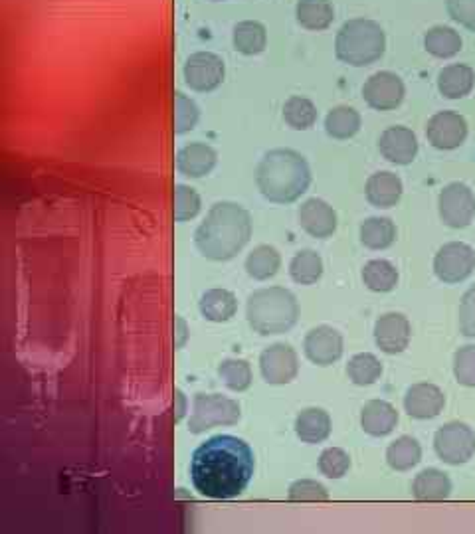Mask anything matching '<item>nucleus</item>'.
Masks as SVG:
<instances>
[{"instance_id":"obj_1","label":"nucleus","mask_w":475,"mask_h":534,"mask_svg":"<svg viewBox=\"0 0 475 534\" xmlns=\"http://www.w3.org/2000/svg\"><path fill=\"white\" fill-rule=\"evenodd\" d=\"M254 469V451L244 440L236 436H214L194 449L190 481L202 497L228 501L246 491Z\"/></svg>"},{"instance_id":"obj_2","label":"nucleus","mask_w":475,"mask_h":534,"mask_svg":"<svg viewBox=\"0 0 475 534\" xmlns=\"http://www.w3.org/2000/svg\"><path fill=\"white\" fill-rule=\"evenodd\" d=\"M252 238V216L236 202H216L194 232L196 250L212 262L234 260Z\"/></svg>"},{"instance_id":"obj_3","label":"nucleus","mask_w":475,"mask_h":534,"mask_svg":"<svg viewBox=\"0 0 475 534\" xmlns=\"http://www.w3.org/2000/svg\"><path fill=\"white\" fill-rule=\"evenodd\" d=\"M256 184L266 200L274 204H291L307 192L311 169L301 153L293 149H274L260 161Z\"/></svg>"},{"instance_id":"obj_4","label":"nucleus","mask_w":475,"mask_h":534,"mask_svg":"<svg viewBox=\"0 0 475 534\" xmlns=\"http://www.w3.org/2000/svg\"><path fill=\"white\" fill-rule=\"evenodd\" d=\"M246 317L254 333L262 337L282 335L297 323L299 305L289 289L266 287L248 297Z\"/></svg>"},{"instance_id":"obj_5","label":"nucleus","mask_w":475,"mask_h":534,"mask_svg":"<svg viewBox=\"0 0 475 534\" xmlns=\"http://www.w3.org/2000/svg\"><path fill=\"white\" fill-rule=\"evenodd\" d=\"M386 36L379 22L369 18L347 20L335 38L337 58L355 68H365L375 64L384 56Z\"/></svg>"},{"instance_id":"obj_6","label":"nucleus","mask_w":475,"mask_h":534,"mask_svg":"<svg viewBox=\"0 0 475 534\" xmlns=\"http://www.w3.org/2000/svg\"><path fill=\"white\" fill-rule=\"evenodd\" d=\"M242 418L240 404L222 394H196L189 420L190 434H204L216 426H236Z\"/></svg>"},{"instance_id":"obj_7","label":"nucleus","mask_w":475,"mask_h":534,"mask_svg":"<svg viewBox=\"0 0 475 534\" xmlns=\"http://www.w3.org/2000/svg\"><path fill=\"white\" fill-rule=\"evenodd\" d=\"M434 449L448 465L468 463L475 455V432L464 422H450L436 432Z\"/></svg>"},{"instance_id":"obj_8","label":"nucleus","mask_w":475,"mask_h":534,"mask_svg":"<svg viewBox=\"0 0 475 534\" xmlns=\"http://www.w3.org/2000/svg\"><path fill=\"white\" fill-rule=\"evenodd\" d=\"M440 218L450 228H468L475 218V194L464 182L448 184L438 198Z\"/></svg>"},{"instance_id":"obj_9","label":"nucleus","mask_w":475,"mask_h":534,"mask_svg":"<svg viewBox=\"0 0 475 534\" xmlns=\"http://www.w3.org/2000/svg\"><path fill=\"white\" fill-rule=\"evenodd\" d=\"M475 269V252L464 242L444 244L434 258V273L444 283H462Z\"/></svg>"},{"instance_id":"obj_10","label":"nucleus","mask_w":475,"mask_h":534,"mask_svg":"<svg viewBox=\"0 0 475 534\" xmlns=\"http://www.w3.org/2000/svg\"><path fill=\"white\" fill-rule=\"evenodd\" d=\"M185 82L192 91L208 93L220 88L226 76L224 60L214 52H196L190 54L185 62Z\"/></svg>"},{"instance_id":"obj_11","label":"nucleus","mask_w":475,"mask_h":534,"mask_svg":"<svg viewBox=\"0 0 475 534\" xmlns=\"http://www.w3.org/2000/svg\"><path fill=\"white\" fill-rule=\"evenodd\" d=\"M426 137L432 147L440 151H452L466 143L468 123L456 111H440L430 117L426 125Z\"/></svg>"},{"instance_id":"obj_12","label":"nucleus","mask_w":475,"mask_h":534,"mask_svg":"<svg viewBox=\"0 0 475 534\" xmlns=\"http://www.w3.org/2000/svg\"><path fill=\"white\" fill-rule=\"evenodd\" d=\"M343 349V335L329 325L311 329L303 339V353L317 366L335 364L343 356Z\"/></svg>"},{"instance_id":"obj_13","label":"nucleus","mask_w":475,"mask_h":534,"mask_svg":"<svg viewBox=\"0 0 475 534\" xmlns=\"http://www.w3.org/2000/svg\"><path fill=\"white\" fill-rule=\"evenodd\" d=\"M260 372L268 384H289L299 372V356L289 345L276 343L260 355Z\"/></svg>"},{"instance_id":"obj_14","label":"nucleus","mask_w":475,"mask_h":534,"mask_svg":"<svg viewBox=\"0 0 475 534\" xmlns=\"http://www.w3.org/2000/svg\"><path fill=\"white\" fill-rule=\"evenodd\" d=\"M404 95H406L404 82L392 72L373 74L363 88V97L367 105L377 111L396 109L404 101Z\"/></svg>"},{"instance_id":"obj_15","label":"nucleus","mask_w":475,"mask_h":534,"mask_svg":"<svg viewBox=\"0 0 475 534\" xmlns=\"http://www.w3.org/2000/svg\"><path fill=\"white\" fill-rule=\"evenodd\" d=\"M444 406H446V396L436 384L420 382L406 390L404 410L414 420H432L442 414Z\"/></svg>"},{"instance_id":"obj_16","label":"nucleus","mask_w":475,"mask_h":534,"mask_svg":"<svg viewBox=\"0 0 475 534\" xmlns=\"http://www.w3.org/2000/svg\"><path fill=\"white\" fill-rule=\"evenodd\" d=\"M412 339V325L402 313H386L375 325V341L386 355H400L408 349Z\"/></svg>"},{"instance_id":"obj_17","label":"nucleus","mask_w":475,"mask_h":534,"mask_svg":"<svg viewBox=\"0 0 475 534\" xmlns=\"http://www.w3.org/2000/svg\"><path fill=\"white\" fill-rule=\"evenodd\" d=\"M380 155L392 165H410L418 155V139L412 129L394 125L382 131L379 139Z\"/></svg>"},{"instance_id":"obj_18","label":"nucleus","mask_w":475,"mask_h":534,"mask_svg":"<svg viewBox=\"0 0 475 534\" xmlns=\"http://www.w3.org/2000/svg\"><path fill=\"white\" fill-rule=\"evenodd\" d=\"M299 226L317 240L331 238L337 230V212L321 198H309L299 208Z\"/></svg>"},{"instance_id":"obj_19","label":"nucleus","mask_w":475,"mask_h":534,"mask_svg":"<svg viewBox=\"0 0 475 534\" xmlns=\"http://www.w3.org/2000/svg\"><path fill=\"white\" fill-rule=\"evenodd\" d=\"M218 155L216 151L206 143H190L183 149H179L175 165L177 171L187 178H202L212 173L216 167Z\"/></svg>"},{"instance_id":"obj_20","label":"nucleus","mask_w":475,"mask_h":534,"mask_svg":"<svg viewBox=\"0 0 475 534\" xmlns=\"http://www.w3.org/2000/svg\"><path fill=\"white\" fill-rule=\"evenodd\" d=\"M398 424L396 408L386 400H371L363 406L361 426L373 438H384L394 432Z\"/></svg>"},{"instance_id":"obj_21","label":"nucleus","mask_w":475,"mask_h":534,"mask_svg":"<svg viewBox=\"0 0 475 534\" xmlns=\"http://www.w3.org/2000/svg\"><path fill=\"white\" fill-rule=\"evenodd\" d=\"M202 317L210 323H226L238 313V299L228 289H208L198 303Z\"/></svg>"},{"instance_id":"obj_22","label":"nucleus","mask_w":475,"mask_h":534,"mask_svg":"<svg viewBox=\"0 0 475 534\" xmlns=\"http://www.w3.org/2000/svg\"><path fill=\"white\" fill-rule=\"evenodd\" d=\"M295 434L303 444H321L331 436V416L323 408H307L295 418Z\"/></svg>"},{"instance_id":"obj_23","label":"nucleus","mask_w":475,"mask_h":534,"mask_svg":"<svg viewBox=\"0 0 475 534\" xmlns=\"http://www.w3.org/2000/svg\"><path fill=\"white\" fill-rule=\"evenodd\" d=\"M452 493L450 477L434 467L420 471L412 481V495L418 501H444Z\"/></svg>"},{"instance_id":"obj_24","label":"nucleus","mask_w":475,"mask_h":534,"mask_svg":"<svg viewBox=\"0 0 475 534\" xmlns=\"http://www.w3.org/2000/svg\"><path fill=\"white\" fill-rule=\"evenodd\" d=\"M365 194L375 208H392L402 198V180L388 171L375 173L367 180Z\"/></svg>"},{"instance_id":"obj_25","label":"nucleus","mask_w":475,"mask_h":534,"mask_svg":"<svg viewBox=\"0 0 475 534\" xmlns=\"http://www.w3.org/2000/svg\"><path fill=\"white\" fill-rule=\"evenodd\" d=\"M232 44L244 56H258L268 46V30L258 20H242L234 26Z\"/></svg>"},{"instance_id":"obj_26","label":"nucleus","mask_w":475,"mask_h":534,"mask_svg":"<svg viewBox=\"0 0 475 534\" xmlns=\"http://www.w3.org/2000/svg\"><path fill=\"white\" fill-rule=\"evenodd\" d=\"M295 18L301 28L321 32L333 24L335 8L331 0H299L295 6Z\"/></svg>"},{"instance_id":"obj_27","label":"nucleus","mask_w":475,"mask_h":534,"mask_svg":"<svg viewBox=\"0 0 475 534\" xmlns=\"http://www.w3.org/2000/svg\"><path fill=\"white\" fill-rule=\"evenodd\" d=\"M474 70L466 64L446 66L438 76V89L448 99H462L474 89Z\"/></svg>"},{"instance_id":"obj_28","label":"nucleus","mask_w":475,"mask_h":534,"mask_svg":"<svg viewBox=\"0 0 475 534\" xmlns=\"http://www.w3.org/2000/svg\"><path fill=\"white\" fill-rule=\"evenodd\" d=\"M359 129H361V115L357 109L349 105H337L325 117V131L329 137L337 141L355 137Z\"/></svg>"},{"instance_id":"obj_29","label":"nucleus","mask_w":475,"mask_h":534,"mask_svg":"<svg viewBox=\"0 0 475 534\" xmlns=\"http://www.w3.org/2000/svg\"><path fill=\"white\" fill-rule=\"evenodd\" d=\"M424 48L434 58H454L462 50V36L450 26H434L424 36Z\"/></svg>"},{"instance_id":"obj_30","label":"nucleus","mask_w":475,"mask_h":534,"mask_svg":"<svg viewBox=\"0 0 475 534\" xmlns=\"http://www.w3.org/2000/svg\"><path fill=\"white\" fill-rule=\"evenodd\" d=\"M282 267V256L274 246L262 244L258 248H254L248 258H246V271L250 277L258 279V281H266L278 275Z\"/></svg>"},{"instance_id":"obj_31","label":"nucleus","mask_w":475,"mask_h":534,"mask_svg":"<svg viewBox=\"0 0 475 534\" xmlns=\"http://www.w3.org/2000/svg\"><path fill=\"white\" fill-rule=\"evenodd\" d=\"M396 240V226L390 218H369L361 224V242L369 250H386Z\"/></svg>"},{"instance_id":"obj_32","label":"nucleus","mask_w":475,"mask_h":534,"mask_svg":"<svg viewBox=\"0 0 475 534\" xmlns=\"http://www.w3.org/2000/svg\"><path fill=\"white\" fill-rule=\"evenodd\" d=\"M420 459H422V447L410 436L394 440L386 449V461L394 471H410L420 463Z\"/></svg>"},{"instance_id":"obj_33","label":"nucleus","mask_w":475,"mask_h":534,"mask_svg":"<svg viewBox=\"0 0 475 534\" xmlns=\"http://www.w3.org/2000/svg\"><path fill=\"white\" fill-rule=\"evenodd\" d=\"M284 121L295 131H307L317 123V107L303 95H291L285 101Z\"/></svg>"},{"instance_id":"obj_34","label":"nucleus","mask_w":475,"mask_h":534,"mask_svg":"<svg viewBox=\"0 0 475 534\" xmlns=\"http://www.w3.org/2000/svg\"><path fill=\"white\" fill-rule=\"evenodd\" d=\"M289 275L299 285H313L323 275V260L313 250H301L289 264Z\"/></svg>"},{"instance_id":"obj_35","label":"nucleus","mask_w":475,"mask_h":534,"mask_svg":"<svg viewBox=\"0 0 475 534\" xmlns=\"http://www.w3.org/2000/svg\"><path fill=\"white\" fill-rule=\"evenodd\" d=\"M218 376L232 392H246L252 386V366L244 358H226L218 366Z\"/></svg>"},{"instance_id":"obj_36","label":"nucleus","mask_w":475,"mask_h":534,"mask_svg":"<svg viewBox=\"0 0 475 534\" xmlns=\"http://www.w3.org/2000/svg\"><path fill=\"white\" fill-rule=\"evenodd\" d=\"M363 281L375 293H388L398 285V269L386 260H371L363 267Z\"/></svg>"},{"instance_id":"obj_37","label":"nucleus","mask_w":475,"mask_h":534,"mask_svg":"<svg viewBox=\"0 0 475 534\" xmlns=\"http://www.w3.org/2000/svg\"><path fill=\"white\" fill-rule=\"evenodd\" d=\"M347 374L357 386H371L382 376V362L373 353H359L347 364Z\"/></svg>"},{"instance_id":"obj_38","label":"nucleus","mask_w":475,"mask_h":534,"mask_svg":"<svg viewBox=\"0 0 475 534\" xmlns=\"http://www.w3.org/2000/svg\"><path fill=\"white\" fill-rule=\"evenodd\" d=\"M202 200L200 194L187 184H175V206H173V216L175 222H189L200 214Z\"/></svg>"},{"instance_id":"obj_39","label":"nucleus","mask_w":475,"mask_h":534,"mask_svg":"<svg viewBox=\"0 0 475 534\" xmlns=\"http://www.w3.org/2000/svg\"><path fill=\"white\" fill-rule=\"evenodd\" d=\"M317 465H319L321 475H325L329 479H341L351 469V457L341 447H327L319 455V463Z\"/></svg>"},{"instance_id":"obj_40","label":"nucleus","mask_w":475,"mask_h":534,"mask_svg":"<svg viewBox=\"0 0 475 534\" xmlns=\"http://www.w3.org/2000/svg\"><path fill=\"white\" fill-rule=\"evenodd\" d=\"M200 119L198 105L185 93H175V135H185L196 127Z\"/></svg>"},{"instance_id":"obj_41","label":"nucleus","mask_w":475,"mask_h":534,"mask_svg":"<svg viewBox=\"0 0 475 534\" xmlns=\"http://www.w3.org/2000/svg\"><path fill=\"white\" fill-rule=\"evenodd\" d=\"M454 374L462 386L475 388V345H466L456 353Z\"/></svg>"},{"instance_id":"obj_42","label":"nucleus","mask_w":475,"mask_h":534,"mask_svg":"<svg viewBox=\"0 0 475 534\" xmlns=\"http://www.w3.org/2000/svg\"><path fill=\"white\" fill-rule=\"evenodd\" d=\"M289 501H327V489L313 479H299L289 485Z\"/></svg>"},{"instance_id":"obj_43","label":"nucleus","mask_w":475,"mask_h":534,"mask_svg":"<svg viewBox=\"0 0 475 534\" xmlns=\"http://www.w3.org/2000/svg\"><path fill=\"white\" fill-rule=\"evenodd\" d=\"M446 8L454 22L475 32V0H446Z\"/></svg>"},{"instance_id":"obj_44","label":"nucleus","mask_w":475,"mask_h":534,"mask_svg":"<svg viewBox=\"0 0 475 534\" xmlns=\"http://www.w3.org/2000/svg\"><path fill=\"white\" fill-rule=\"evenodd\" d=\"M460 329L466 337L475 339V285L470 287L460 303Z\"/></svg>"},{"instance_id":"obj_45","label":"nucleus","mask_w":475,"mask_h":534,"mask_svg":"<svg viewBox=\"0 0 475 534\" xmlns=\"http://www.w3.org/2000/svg\"><path fill=\"white\" fill-rule=\"evenodd\" d=\"M175 333H177V337H175V349H183L185 343L189 341V327H187L185 319L179 317V315L175 317Z\"/></svg>"},{"instance_id":"obj_46","label":"nucleus","mask_w":475,"mask_h":534,"mask_svg":"<svg viewBox=\"0 0 475 534\" xmlns=\"http://www.w3.org/2000/svg\"><path fill=\"white\" fill-rule=\"evenodd\" d=\"M175 422H181L183 418H185V412H187V398H185V394L177 388L175 390Z\"/></svg>"},{"instance_id":"obj_47","label":"nucleus","mask_w":475,"mask_h":534,"mask_svg":"<svg viewBox=\"0 0 475 534\" xmlns=\"http://www.w3.org/2000/svg\"><path fill=\"white\" fill-rule=\"evenodd\" d=\"M212 2H222V0H212Z\"/></svg>"}]
</instances>
